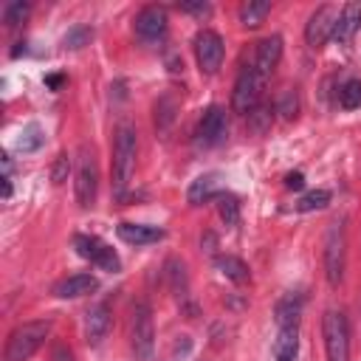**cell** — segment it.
Returning <instances> with one entry per match:
<instances>
[{"mask_svg":"<svg viewBox=\"0 0 361 361\" xmlns=\"http://www.w3.org/2000/svg\"><path fill=\"white\" fill-rule=\"evenodd\" d=\"M135 34L147 42H155L166 34V8L164 6H144L135 14Z\"/></svg>","mask_w":361,"mask_h":361,"instance_id":"cell-12","label":"cell"},{"mask_svg":"<svg viewBox=\"0 0 361 361\" xmlns=\"http://www.w3.org/2000/svg\"><path fill=\"white\" fill-rule=\"evenodd\" d=\"M42 144V135H39V127L37 124H31V127H25V133H23V138H20V149L23 152H31V149H37Z\"/></svg>","mask_w":361,"mask_h":361,"instance_id":"cell-30","label":"cell"},{"mask_svg":"<svg viewBox=\"0 0 361 361\" xmlns=\"http://www.w3.org/2000/svg\"><path fill=\"white\" fill-rule=\"evenodd\" d=\"M322 336H324V353L327 361H350V330L341 310H327L322 319Z\"/></svg>","mask_w":361,"mask_h":361,"instance_id":"cell-3","label":"cell"},{"mask_svg":"<svg viewBox=\"0 0 361 361\" xmlns=\"http://www.w3.org/2000/svg\"><path fill=\"white\" fill-rule=\"evenodd\" d=\"M214 189H217V175H200L197 180H192V186H189V203H203V200H209V197H217L214 195Z\"/></svg>","mask_w":361,"mask_h":361,"instance_id":"cell-22","label":"cell"},{"mask_svg":"<svg viewBox=\"0 0 361 361\" xmlns=\"http://www.w3.org/2000/svg\"><path fill=\"white\" fill-rule=\"evenodd\" d=\"M48 330H51V322L48 319H42V322H25V324L14 327L11 336H8V341H6L3 361H28L39 350V344L45 341Z\"/></svg>","mask_w":361,"mask_h":361,"instance_id":"cell-2","label":"cell"},{"mask_svg":"<svg viewBox=\"0 0 361 361\" xmlns=\"http://www.w3.org/2000/svg\"><path fill=\"white\" fill-rule=\"evenodd\" d=\"M135 152H138L135 127L118 124L116 138H113V192L118 197H124V192L135 175Z\"/></svg>","mask_w":361,"mask_h":361,"instance_id":"cell-1","label":"cell"},{"mask_svg":"<svg viewBox=\"0 0 361 361\" xmlns=\"http://www.w3.org/2000/svg\"><path fill=\"white\" fill-rule=\"evenodd\" d=\"M299 313H302V299H299V296L288 293V296H282V299L276 302V324H279V327H293V324H299Z\"/></svg>","mask_w":361,"mask_h":361,"instance_id":"cell-20","label":"cell"},{"mask_svg":"<svg viewBox=\"0 0 361 361\" xmlns=\"http://www.w3.org/2000/svg\"><path fill=\"white\" fill-rule=\"evenodd\" d=\"M180 11H189V14H200V17H203V14L212 11V6L203 3V0H200V3H180Z\"/></svg>","mask_w":361,"mask_h":361,"instance_id":"cell-31","label":"cell"},{"mask_svg":"<svg viewBox=\"0 0 361 361\" xmlns=\"http://www.w3.org/2000/svg\"><path fill=\"white\" fill-rule=\"evenodd\" d=\"M217 212H220V217L228 226H234L240 220V203H237V197L234 195H217Z\"/></svg>","mask_w":361,"mask_h":361,"instance_id":"cell-25","label":"cell"},{"mask_svg":"<svg viewBox=\"0 0 361 361\" xmlns=\"http://www.w3.org/2000/svg\"><path fill=\"white\" fill-rule=\"evenodd\" d=\"M166 268H169V276H172V290H175L178 296H183V293H186V274H183V265H180L178 259H169Z\"/></svg>","mask_w":361,"mask_h":361,"instance_id":"cell-27","label":"cell"},{"mask_svg":"<svg viewBox=\"0 0 361 361\" xmlns=\"http://www.w3.org/2000/svg\"><path fill=\"white\" fill-rule=\"evenodd\" d=\"M214 268H217L226 279H231L234 285H245V282L251 279L248 265H245L240 257H231V254H220V257H214Z\"/></svg>","mask_w":361,"mask_h":361,"instance_id":"cell-19","label":"cell"},{"mask_svg":"<svg viewBox=\"0 0 361 361\" xmlns=\"http://www.w3.org/2000/svg\"><path fill=\"white\" fill-rule=\"evenodd\" d=\"M336 20H338V11H336L333 6H319V8L310 14L307 25H305V39H307V45H310V48H322V45L333 37Z\"/></svg>","mask_w":361,"mask_h":361,"instance_id":"cell-10","label":"cell"},{"mask_svg":"<svg viewBox=\"0 0 361 361\" xmlns=\"http://www.w3.org/2000/svg\"><path fill=\"white\" fill-rule=\"evenodd\" d=\"M259 87H262V79L259 73L254 71V65H245L240 73H237V82H234V93H231V107L237 113H251L259 102Z\"/></svg>","mask_w":361,"mask_h":361,"instance_id":"cell-7","label":"cell"},{"mask_svg":"<svg viewBox=\"0 0 361 361\" xmlns=\"http://www.w3.org/2000/svg\"><path fill=\"white\" fill-rule=\"evenodd\" d=\"M110 330V310L107 305H93L87 313H85V336L90 344H99Z\"/></svg>","mask_w":361,"mask_h":361,"instance_id":"cell-15","label":"cell"},{"mask_svg":"<svg viewBox=\"0 0 361 361\" xmlns=\"http://www.w3.org/2000/svg\"><path fill=\"white\" fill-rule=\"evenodd\" d=\"M268 11H271V3L268 0H248V3L240 6V23L245 28H257L268 17Z\"/></svg>","mask_w":361,"mask_h":361,"instance_id":"cell-21","label":"cell"},{"mask_svg":"<svg viewBox=\"0 0 361 361\" xmlns=\"http://www.w3.org/2000/svg\"><path fill=\"white\" fill-rule=\"evenodd\" d=\"M96 192H99V164L93 149L85 144L79 147V155H76V203L82 209L93 206Z\"/></svg>","mask_w":361,"mask_h":361,"instance_id":"cell-5","label":"cell"},{"mask_svg":"<svg viewBox=\"0 0 361 361\" xmlns=\"http://www.w3.org/2000/svg\"><path fill=\"white\" fill-rule=\"evenodd\" d=\"M99 288V279L93 274H73V276H65L62 282H56L54 293L59 299H79L85 293H93Z\"/></svg>","mask_w":361,"mask_h":361,"instance_id":"cell-14","label":"cell"},{"mask_svg":"<svg viewBox=\"0 0 361 361\" xmlns=\"http://www.w3.org/2000/svg\"><path fill=\"white\" fill-rule=\"evenodd\" d=\"M45 82H48V85H51V87H59V82H62V76H48V79H45Z\"/></svg>","mask_w":361,"mask_h":361,"instance_id":"cell-34","label":"cell"},{"mask_svg":"<svg viewBox=\"0 0 361 361\" xmlns=\"http://www.w3.org/2000/svg\"><path fill=\"white\" fill-rule=\"evenodd\" d=\"M73 248H76V254H79L82 259H90V262L99 265L102 271H118V268H121L116 251H113L107 243H102L99 237H93V234H76V237H73Z\"/></svg>","mask_w":361,"mask_h":361,"instance_id":"cell-8","label":"cell"},{"mask_svg":"<svg viewBox=\"0 0 361 361\" xmlns=\"http://www.w3.org/2000/svg\"><path fill=\"white\" fill-rule=\"evenodd\" d=\"M28 3H23V0H11L6 8H3V23L8 25V28H14L17 23H23L25 17H28Z\"/></svg>","mask_w":361,"mask_h":361,"instance_id":"cell-26","label":"cell"},{"mask_svg":"<svg viewBox=\"0 0 361 361\" xmlns=\"http://www.w3.org/2000/svg\"><path fill=\"white\" fill-rule=\"evenodd\" d=\"M330 203V192L327 189H313L307 195H302V200L296 203L299 212H313V209H324Z\"/></svg>","mask_w":361,"mask_h":361,"instance_id":"cell-24","label":"cell"},{"mask_svg":"<svg viewBox=\"0 0 361 361\" xmlns=\"http://www.w3.org/2000/svg\"><path fill=\"white\" fill-rule=\"evenodd\" d=\"M195 56H197V65L203 73H214L223 62V39L217 31L212 28H203L195 34Z\"/></svg>","mask_w":361,"mask_h":361,"instance_id":"cell-9","label":"cell"},{"mask_svg":"<svg viewBox=\"0 0 361 361\" xmlns=\"http://www.w3.org/2000/svg\"><path fill=\"white\" fill-rule=\"evenodd\" d=\"M358 25H361V3H347V6L338 11L336 28H333V39H338V42H350Z\"/></svg>","mask_w":361,"mask_h":361,"instance_id":"cell-17","label":"cell"},{"mask_svg":"<svg viewBox=\"0 0 361 361\" xmlns=\"http://www.w3.org/2000/svg\"><path fill=\"white\" fill-rule=\"evenodd\" d=\"M344 254H347V234L344 223L333 220L324 234V276L330 285H338L344 276Z\"/></svg>","mask_w":361,"mask_h":361,"instance_id":"cell-4","label":"cell"},{"mask_svg":"<svg viewBox=\"0 0 361 361\" xmlns=\"http://www.w3.org/2000/svg\"><path fill=\"white\" fill-rule=\"evenodd\" d=\"M90 37H93V31L85 28V25H79V28H71V31L65 34V45H68V48H82Z\"/></svg>","mask_w":361,"mask_h":361,"instance_id":"cell-29","label":"cell"},{"mask_svg":"<svg viewBox=\"0 0 361 361\" xmlns=\"http://www.w3.org/2000/svg\"><path fill=\"white\" fill-rule=\"evenodd\" d=\"M226 130H228L226 110L214 104V107L203 110V116H200V121H197V133H195V138H197L200 147H214V144H220V141L226 138Z\"/></svg>","mask_w":361,"mask_h":361,"instance_id":"cell-11","label":"cell"},{"mask_svg":"<svg viewBox=\"0 0 361 361\" xmlns=\"http://www.w3.org/2000/svg\"><path fill=\"white\" fill-rule=\"evenodd\" d=\"M130 344L138 361H149L152 350H155V327H152V313L144 302H138L133 307V319H130Z\"/></svg>","mask_w":361,"mask_h":361,"instance_id":"cell-6","label":"cell"},{"mask_svg":"<svg viewBox=\"0 0 361 361\" xmlns=\"http://www.w3.org/2000/svg\"><path fill=\"white\" fill-rule=\"evenodd\" d=\"M279 56H282V37H265L259 45H257V56H254V71L259 73V79L265 82L268 76H271V71L276 68V62H279Z\"/></svg>","mask_w":361,"mask_h":361,"instance_id":"cell-13","label":"cell"},{"mask_svg":"<svg viewBox=\"0 0 361 361\" xmlns=\"http://www.w3.org/2000/svg\"><path fill=\"white\" fill-rule=\"evenodd\" d=\"M299 353V324L279 327L274 338V361H296Z\"/></svg>","mask_w":361,"mask_h":361,"instance_id":"cell-18","label":"cell"},{"mask_svg":"<svg viewBox=\"0 0 361 361\" xmlns=\"http://www.w3.org/2000/svg\"><path fill=\"white\" fill-rule=\"evenodd\" d=\"M118 237L130 245H149V243H158L164 237V231L155 226H147V223H121Z\"/></svg>","mask_w":361,"mask_h":361,"instance_id":"cell-16","label":"cell"},{"mask_svg":"<svg viewBox=\"0 0 361 361\" xmlns=\"http://www.w3.org/2000/svg\"><path fill=\"white\" fill-rule=\"evenodd\" d=\"M338 104H341L344 110L361 107V79H350V82L341 85V90H338Z\"/></svg>","mask_w":361,"mask_h":361,"instance_id":"cell-23","label":"cell"},{"mask_svg":"<svg viewBox=\"0 0 361 361\" xmlns=\"http://www.w3.org/2000/svg\"><path fill=\"white\" fill-rule=\"evenodd\" d=\"M68 175V155H59L56 158V166H54V183H62Z\"/></svg>","mask_w":361,"mask_h":361,"instance_id":"cell-32","label":"cell"},{"mask_svg":"<svg viewBox=\"0 0 361 361\" xmlns=\"http://www.w3.org/2000/svg\"><path fill=\"white\" fill-rule=\"evenodd\" d=\"M296 110H299V96L293 90H285L282 99H279V113L282 118H296Z\"/></svg>","mask_w":361,"mask_h":361,"instance_id":"cell-28","label":"cell"},{"mask_svg":"<svg viewBox=\"0 0 361 361\" xmlns=\"http://www.w3.org/2000/svg\"><path fill=\"white\" fill-rule=\"evenodd\" d=\"M285 186L288 189H302L305 186V175L302 172H288L285 175Z\"/></svg>","mask_w":361,"mask_h":361,"instance_id":"cell-33","label":"cell"}]
</instances>
